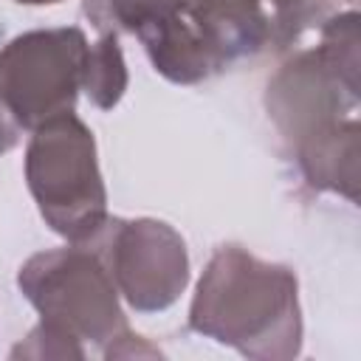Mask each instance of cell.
I'll return each instance as SVG.
<instances>
[{"instance_id": "cell-1", "label": "cell", "mask_w": 361, "mask_h": 361, "mask_svg": "<svg viewBox=\"0 0 361 361\" xmlns=\"http://www.w3.org/2000/svg\"><path fill=\"white\" fill-rule=\"evenodd\" d=\"M99 34H135L175 85L203 82L237 59L293 45L338 11L336 0H85Z\"/></svg>"}, {"instance_id": "cell-2", "label": "cell", "mask_w": 361, "mask_h": 361, "mask_svg": "<svg viewBox=\"0 0 361 361\" xmlns=\"http://www.w3.org/2000/svg\"><path fill=\"white\" fill-rule=\"evenodd\" d=\"M265 107L302 180L358 200V11L322 23V42L268 82Z\"/></svg>"}, {"instance_id": "cell-3", "label": "cell", "mask_w": 361, "mask_h": 361, "mask_svg": "<svg viewBox=\"0 0 361 361\" xmlns=\"http://www.w3.org/2000/svg\"><path fill=\"white\" fill-rule=\"evenodd\" d=\"M296 290L290 268L265 262L240 245H223L197 282L189 327L245 358L288 361L302 347Z\"/></svg>"}, {"instance_id": "cell-4", "label": "cell", "mask_w": 361, "mask_h": 361, "mask_svg": "<svg viewBox=\"0 0 361 361\" xmlns=\"http://www.w3.org/2000/svg\"><path fill=\"white\" fill-rule=\"evenodd\" d=\"M25 180L45 223L71 243H85L107 220L96 141L73 110L31 130Z\"/></svg>"}, {"instance_id": "cell-5", "label": "cell", "mask_w": 361, "mask_h": 361, "mask_svg": "<svg viewBox=\"0 0 361 361\" xmlns=\"http://www.w3.org/2000/svg\"><path fill=\"white\" fill-rule=\"evenodd\" d=\"M17 285L39 310L42 324L73 344L93 341L107 350L110 341L130 333L118 290L104 262L85 243L34 254L20 268Z\"/></svg>"}, {"instance_id": "cell-6", "label": "cell", "mask_w": 361, "mask_h": 361, "mask_svg": "<svg viewBox=\"0 0 361 361\" xmlns=\"http://www.w3.org/2000/svg\"><path fill=\"white\" fill-rule=\"evenodd\" d=\"M90 42L82 28H37L0 48V104L23 130L71 113L85 82Z\"/></svg>"}, {"instance_id": "cell-7", "label": "cell", "mask_w": 361, "mask_h": 361, "mask_svg": "<svg viewBox=\"0 0 361 361\" xmlns=\"http://www.w3.org/2000/svg\"><path fill=\"white\" fill-rule=\"evenodd\" d=\"M85 245L96 251L116 290L138 313L166 310L189 282L186 245L180 234L161 220L107 217Z\"/></svg>"}, {"instance_id": "cell-8", "label": "cell", "mask_w": 361, "mask_h": 361, "mask_svg": "<svg viewBox=\"0 0 361 361\" xmlns=\"http://www.w3.org/2000/svg\"><path fill=\"white\" fill-rule=\"evenodd\" d=\"M82 90L99 110H110L127 90V68L116 34H102L87 51Z\"/></svg>"}, {"instance_id": "cell-9", "label": "cell", "mask_w": 361, "mask_h": 361, "mask_svg": "<svg viewBox=\"0 0 361 361\" xmlns=\"http://www.w3.org/2000/svg\"><path fill=\"white\" fill-rule=\"evenodd\" d=\"M20 133H23V127H20V124L11 118V113L0 104V155L8 152L11 147H17Z\"/></svg>"}, {"instance_id": "cell-10", "label": "cell", "mask_w": 361, "mask_h": 361, "mask_svg": "<svg viewBox=\"0 0 361 361\" xmlns=\"http://www.w3.org/2000/svg\"><path fill=\"white\" fill-rule=\"evenodd\" d=\"M17 3H25V6H45V3H59V0H17Z\"/></svg>"}, {"instance_id": "cell-11", "label": "cell", "mask_w": 361, "mask_h": 361, "mask_svg": "<svg viewBox=\"0 0 361 361\" xmlns=\"http://www.w3.org/2000/svg\"><path fill=\"white\" fill-rule=\"evenodd\" d=\"M350 3H353V0H350Z\"/></svg>"}]
</instances>
